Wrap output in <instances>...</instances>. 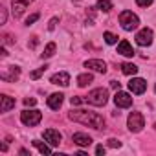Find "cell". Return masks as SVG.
I'll return each mask as SVG.
<instances>
[{
    "label": "cell",
    "instance_id": "1",
    "mask_svg": "<svg viewBox=\"0 0 156 156\" xmlns=\"http://www.w3.org/2000/svg\"><path fill=\"white\" fill-rule=\"evenodd\" d=\"M68 118H70L72 121L88 125V127H92V129H96V130L105 129V119H103V116H99L98 112H88V110L79 108V110H72V112H68Z\"/></svg>",
    "mask_w": 156,
    "mask_h": 156
},
{
    "label": "cell",
    "instance_id": "2",
    "mask_svg": "<svg viewBox=\"0 0 156 156\" xmlns=\"http://www.w3.org/2000/svg\"><path fill=\"white\" fill-rule=\"evenodd\" d=\"M85 99H87V103H90L94 107H103L108 101V90L107 88H94L92 92H88V96Z\"/></svg>",
    "mask_w": 156,
    "mask_h": 156
},
{
    "label": "cell",
    "instance_id": "3",
    "mask_svg": "<svg viewBox=\"0 0 156 156\" xmlns=\"http://www.w3.org/2000/svg\"><path fill=\"white\" fill-rule=\"evenodd\" d=\"M119 24H121V28L125 31H132V30H136L140 26V19L132 11H121L119 13Z\"/></svg>",
    "mask_w": 156,
    "mask_h": 156
},
{
    "label": "cell",
    "instance_id": "4",
    "mask_svg": "<svg viewBox=\"0 0 156 156\" xmlns=\"http://www.w3.org/2000/svg\"><path fill=\"white\" fill-rule=\"evenodd\" d=\"M41 119H42V112L41 110H24V112H20V121L24 123V125H28V127H35V125H39L41 123Z\"/></svg>",
    "mask_w": 156,
    "mask_h": 156
},
{
    "label": "cell",
    "instance_id": "5",
    "mask_svg": "<svg viewBox=\"0 0 156 156\" xmlns=\"http://www.w3.org/2000/svg\"><path fill=\"white\" fill-rule=\"evenodd\" d=\"M127 127H129L130 132H140V130L145 127L143 114H140V112H130L129 118H127Z\"/></svg>",
    "mask_w": 156,
    "mask_h": 156
},
{
    "label": "cell",
    "instance_id": "6",
    "mask_svg": "<svg viewBox=\"0 0 156 156\" xmlns=\"http://www.w3.org/2000/svg\"><path fill=\"white\" fill-rule=\"evenodd\" d=\"M136 44L140 46H151L152 44V30L151 28H143L136 33Z\"/></svg>",
    "mask_w": 156,
    "mask_h": 156
},
{
    "label": "cell",
    "instance_id": "7",
    "mask_svg": "<svg viewBox=\"0 0 156 156\" xmlns=\"http://www.w3.org/2000/svg\"><path fill=\"white\" fill-rule=\"evenodd\" d=\"M114 103L119 108H129V107H132V96L129 92H119L118 90L116 96H114Z\"/></svg>",
    "mask_w": 156,
    "mask_h": 156
},
{
    "label": "cell",
    "instance_id": "8",
    "mask_svg": "<svg viewBox=\"0 0 156 156\" xmlns=\"http://www.w3.org/2000/svg\"><path fill=\"white\" fill-rule=\"evenodd\" d=\"M129 90L132 92V94H143L145 90H147V83H145V79H141V77H132V79L129 81Z\"/></svg>",
    "mask_w": 156,
    "mask_h": 156
},
{
    "label": "cell",
    "instance_id": "9",
    "mask_svg": "<svg viewBox=\"0 0 156 156\" xmlns=\"http://www.w3.org/2000/svg\"><path fill=\"white\" fill-rule=\"evenodd\" d=\"M42 136H44V140H46L51 147H57V145L61 143V140H62L61 132H59V130H53V129H46Z\"/></svg>",
    "mask_w": 156,
    "mask_h": 156
},
{
    "label": "cell",
    "instance_id": "10",
    "mask_svg": "<svg viewBox=\"0 0 156 156\" xmlns=\"http://www.w3.org/2000/svg\"><path fill=\"white\" fill-rule=\"evenodd\" d=\"M85 68L94 70V72H99V73H105L107 72V62L101 61V59H88L85 62Z\"/></svg>",
    "mask_w": 156,
    "mask_h": 156
},
{
    "label": "cell",
    "instance_id": "11",
    "mask_svg": "<svg viewBox=\"0 0 156 156\" xmlns=\"http://www.w3.org/2000/svg\"><path fill=\"white\" fill-rule=\"evenodd\" d=\"M72 141H73L75 145H79V147H88V145H92V138H90L88 134H85V132H75V134L72 136Z\"/></svg>",
    "mask_w": 156,
    "mask_h": 156
},
{
    "label": "cell",
    "instance_id": "12",
    "mask_svg": "<svg viewBox=\"0 0 156 156\" xmlns=\"http://www.w3.org/2000/svg\"><path fill=\"white\" fill-rule=\"evenodd\" d=\"M2 77L4 81H17L20 77V68L19 66H8V72H2Z\"/></svg>",
    "mask_w": 156,
    "mask_h": 156
},
{
    "label": "cell",
    "instance_id": "13",
    "mask_svg": "<svg viewBox=\"0 0 156 156\" xmlns=\"http://www.w3.org/2000/svg\"><path fill=\"white\" fill-rule=\"evenodd\" d=\"M62 101H64V96H62L61 92H55V94H51V96L48 98V107H50L51 110H59L61 105H62Z\"/></svg>",
    "mask_w": 156,
    "mask_h": 156
},
{
    "label": "cell",
    "instance_id": "14",
    "mask_svg": "<svg viewBox=\"0 0 156 156\" xmlns=\"http://www.w3.org/2000/svg\"><path fill=\"white\" fill-rule=\"evenodd\" d=\"M53 85H61V87H68L70 85V75L66 72H59V73H53L51 79H50Z\"/></svg>",
    "mask_w": 156,
    "mask_h": 156
},
{
    "label": "cell",
    "instance_id": "15",
    "mask_svg": "<svg viewBox=\"0 0 156 156\" xmlns=\"http://www.w3.org/2000/svg\"><path fill=\"white\" fill-rule=\"evenodd\" d=\"M28 6H30V4L22 2V0H13V4H11V8H13V17H15V19H20Z\"/></svg>",
    "mask_w": 156,
    "mask_h": 156
},
{
    "label": "cell",
    "instance_id": "16",
    "mask_svg": "<svg viewBox=\"0 0 156 156\" xmlns=\"http://www.w3.org/2000/svg\"><path fill=\"white\" fill-rule=\"evenodd\" d=\"M0 101H2V105H0V110H2V112H9L15 107V99L9 98V96H6V94L0 96Z\"/></svg>",
    "mask_w": 156,
    "mask_h": 156
},
{
    "label": "cell",
    "instance_id": "17",
    "mask_svg": "<svg viewBox=\"0 0 156 156\" xmlns=\"http://www.w3.org/2000/svg\"><path fill=\"white\" fill-rule=\"evenodd\" d=\"M118 53H121V55H125V57H132V55H134V50H132V46H130L129 41H121V42L118 44Z\"/></svg>",
    "mask_w": 156,
    "mask_h": 156
},
{
    "label": "cell",
    "instance_id": "18",
    "mask_svg": "<svg viewBox=\"0 0 156 156\" xmlns=\"http://www.w3.org/2000/svg\"><path fill=\"white\" fill-rule=\"evenodd\" d=\"M92 81H94V75L92 73H81V75H77V85H79L81 88L83 87H88Z\"/></svg>",
    "mask_w": 156,
    "mask_h": 156
},
{
    "label": "cell",
    "instance_id": "19",
    "mask_svg": "<svg viewBox=\"0 0 156 156\" xmlns=\"http://www.w3.org/2000/svg\"><path fill=\"white\" fill-rule=\"evenodd\" d=\"M121 72H123L125 75H136V73H138V66L132 64V62H123V64H121Z\"/></svg>",
    "mask_w": 156,
    "mask_h": 156
},
{
    "label": "cell",
    "instance_id": "20",
    "mask_svg": "<svg viewBox=\"0 0 156 156\" xmlns=\"http://www.w3.org/2000/svg\"><path fill=\"white\" fill-rule=\"evenodd\" d=\"M31 143H33V147H37V149H39V152H41V154H51L50 145H46V143H42V141H39V140H33Z\"/></svg>",
    "mask_w": 156,
    "mask_h": 156
},
{
    "label": "cell",
    "instance_id": "21",
    "mask_svg": "<svg viewBox=\"0 0 156 156\" xmlns=\"http://www.w3.org/2000/svg\"><path fill=\"white\" fill-rule=\"evenodd\" d=\"M55 50H57L55 42H48V44H46V48H44V53H42L41 57H42V59H50V57L55 53Z\"/></svg>",
    "mask_w": 156,
    "mask_h": 156
},
{
    "label": "cell",
    "instance_id": "22",
    "mask_svg": "<svg viewBox=\"0 0 156 156\" xmlns=\"http://www.w3.org/2000/svg\"><path fill=\"white\" fill-rule=\"evenodd\" d=\"M98 9H101V11H110V9H112V2H110V0H98Z\"/></svg>",
    "mask_w": 156,
    "mask_h": 156
},
{
    "label": "cell",
    "instance_id": "23",
    "mask_svg": "<svg viewBox=\"0 0 156 156\" xmlns=\"http://www.w3.org/2000/svg\"><path fill=\"white\" fill-rule=\"evenodd\" d=\"M103 39H105L107 44H116V42H118V37H116L114 33H110V31H105V33H103Z\"/></svg>",
    "mask_w": 156,
    "mask_h": 156
},
{
    "label": "cell",
    "instance_id": "24",
    "mask_svg": "<svg viewBox=\"0 0 156 156\" xmlns=\"http://www.w3.org/2000/svg\"><path fill=\"white\" fill-rule=\"evenodd\" d=\"M48 66H42V68H39V70H35V72H31V79H39V77L44 73V70H46Z\"/></svg>",
    "mask_w": 156,
    "mask_h": 156
},
{
    "label": "cell",
    "instance_id": "25",
    "mask_svg": "<svg viewBox=\"0 0 156 156\" xmlns=\"http://www.w3.org/2000/svg\"><path fill=\"white\" fill-rule=\"evenodd\" d=\"M39 20V13H33V15H30L28 19H26V26H31L33 22H37Z\"/></svg>",
    "mask_w": 156,
    "mask_h": 156
},
{
    "label": "cell",
    "instance_id": "26",
    "mask_svg": "<svg viewBox=\"0 0 156 156\" xmlns=\"http://www.w3.org/2000/svg\"><path fill=\"white\" fill-rule=\"evenodd\" d=\"M154 2V0H136V4L140 6V8H147V6H151Z\"/></svg>",
    "mask_w": 156,
    "mask_h": 156
},
{
    "label": "cell",
    "instance_id": "27",
    "mask_svg": "<svg viewBox=\"0 0 156 156\" xmlns=\"http://www.w3.org/2000/svg\"><path fill=\"white\" fill-rule=\"evenodd\" d=\"M24 105H26V107H35V105H37V99H35V98H26V99H24Z\"/></svg>",
    "mask_w": 156,
    "mask_h": 156
},
{
    "label": "cell",
    "instance_id": "28",
    "mask_svg": "<svg viewBox=\"0 0 156 156\" xmlns=\"http://www.w3.org/2000/svg\"><path fill=\"white\" fill-rule=\"evenodd\" d=\"M6 19H8V13L4 8H0V24H6Z\"/></svg>",
    "mask_w": 156,
    "mask_h": 156
},
{
    "label": "cell",
    "instance_id": "29",
    "mask_svg": "<svg viewBox=\"0 0 156 156\" xmlns=\"http://www.w3.org/2000/svg\"><path fill=\"white\" fill-rule=\"evenodd\" d=\"M108 147H114V149H116V147H121V141H118L116 138H110V140H108Z\"/></svg>",
    "mask_w": 156,
    "mask_h": 156
},
{
    "label": "cell",
    "instance_id": "30",
    "mask_svg": "<svg viewBox=\"0 0 156 156\" xmlns=\"http://www.w3.org/2000/svg\"><path fill=\"white\" fill-rule=\"evenodd\" d=\"M70 101H72V105H81V103L87 101V99H83V98H72Z\"/></svg>",
    "mask_w": 156,
    "mask_h": 156
},
{
    "label": "cell",
    "instance_id": "31",
    "mask_svg": "<svg viewBox=\"0 0 156 156\" xmlns=\"http://www.w3.org/2000/svg\"><path fill=\"white\" fill-rule=\"evenodd\" d=\"M96 154H98V156H103V154H105V147H103V145H98V147H96Z\"/></svg>",
    "mask_w": 156,
    "mask_h": 156
},
{
    "label": "cell",
    "instance_id": "32",
    "mask_svg": "<svg viewBox=\"0 0 156 156\" xmlns=\"http://www.w3.org/2000/svg\"><path fill=\"white\" fill-rule=\"evenodd\" d=\"M57 20H59V19H57V17H53V19L50 20V24H48V30H53V28H55V24H57Z\"/></svg>",
    "mask_w": 156,
    "mask_h": 156
},
{
    "label": "cell",
    "instance_id": "33",
    "mask_svg": "<svg viewBox=\"0 0 156 156\" xmlns=\"http://www.w3.org/2000/svg\"><path fill=\"white\" fill-rule=\"evenodd\" d=\"M8 42H13V39H11L8 33H6V35H4V44H8Z\"/></svg>",
    "mask_w": 156,
    "mask_h": 156
},
{
    "label": "cell",
    "instance_id": "34",
    "mask_svg": "<svg viewBox=\"0 0 156 156\" xmlns=\"http://www.w3.org/2000/svg\"><path fill=\"white\" fill-rule=\"evenodd\" d=\"M110 87H112V88H118V90H119V83H118V81H110Z\"/></svg>",
    "mask_w": 156,
    "mask_h": 156
},
{
    "label": "cell",
    "instance_id": "35",
    "mask_svg": "<svg viewBox=\"0 0 156 156\" xmlns=\"http://www.w3.org/2000/svg\"><path fill=\"white\" fill-rule=\"evenodd\" d=\"M22 2H26V4H31V2H33V0H22Z\"/></svg>",
    "mask_w": 156,
    "mask_h": 156
},
{
    "label": "cell",
    "instance_id": "36",
    "mask_svg": "<svg viewBox=\"0 0 156 156\" xmlns=\"http://www.w3.org/2000/svg\"><path fill=\"white\" fill-rule=\"evenodd\" d=\"M154 129H156V123H154Z\"/></svg>",
    "mask_w": 156,
    "mask_h": 156
},
{
    "label": "cell",
    "instance_id": "37",
    "mask_svg": "<svg viewBox=\"0 0 156 156\" xmlns=\"http://www.w3.org/2000/svg\"><path fill=\"white\" fill-rule=\"evenodd\" d=\"M154 92H156V87H154Z\"/></svg>",
    "mask_w": 156,
    "mask_h": 156
}]
</instances>
